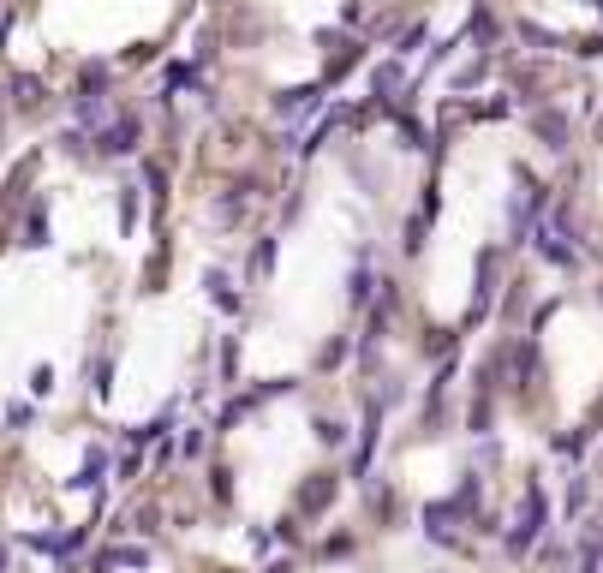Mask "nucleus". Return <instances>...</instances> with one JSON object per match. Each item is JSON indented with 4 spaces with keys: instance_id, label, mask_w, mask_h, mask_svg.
I'll use <instances>...</instances> for the list:
<instances>
[{
    "instance_id": "1",
    "label": "nucleus",
    "mask_w": 603,
    "mask_h": 573,
    "mask_svg": "<svg viewBox=\"0 0 603 573\" xmlns=\"http://www.w3.org/2000/svg\"><path fill=\"white\" fill-rule=\"evenodd\" d=\"M138 138H144V120H138V114H114L108 126H102L96 150H102V156H131V150H138Z\"/></svg>"
},
{
    "instance_id": "2",
    "label": "nucleus",
    "mask_w": 603,
    "mask_h": 573,
    "mask_svg": "<svg viewBox=\"0 0 603 573\" xmlns=\"http://www.w3.org/2000/svg\"><path fill=\"white\" fill-rule=\"evenodd\" d=\"M316 108H323V90H281V96H275V114H316Z\"/></svg>"
},
{
    "instance_id": "3",
    "label": "nucleus",
    "mask_w": 603,
    "mask_h": 573,
    "mask_svg": "<svg viewBox=\"0 0 603 573\" xmlns=\"http://www.w3.org/2000/svg\"><path fill=\"white\" fill-rule=\"evenodd\" d=\"M401 78H406V54H401V60H383V66L371 72V90H376V96H394V90H401Z\"/></svg>"
},
{
    "instance_id": "4",
    "label": "nucleus",
    "mask_w": 603,
    "mask_h": 573,
    "mask_svg": "<svg viewBox=\"0 0 603 573\" xmlns=\"http://www.w3.org/2000/svg\"><path fill=\"white\" fill-rule=\"evenodd\" d=\"M13 102L24 114H36V108H43V78H13Z\"/></svg>"
},
{
    "instance_id": "5",
    "label": "nucleus",
    "mask_w": 603,
    "mask_h": 573,
    "mask_svg": "<svg viewBox=\"0 0 603 573\" xmlns=\"http://www.w3.org/2000/svg\"><path fill=\"white\" fill-rule=\"evenodd\" d=\"M371 293H376V275L359 263V269L346 275V299H353V305H371Z\"/></svg>"
},
{
    "instance_id": "6",
    "label": "nucleus",
    "mask_w": 603,
    "mask_h": 573,
    "mask_svg": "<svg viewBox=\"0 0 603 573\" xmlns=\"http://www.w3.org/2000/svg\"><path fill=\"white\" fill-rule=\"evenodd\" d=\"M269 269H275V239H258L245 257V275H269Z\"/></svg>"
},
{
    "instance_id": "7",
    "label": "nucleus",
    "mask_w": 603,
    "mask_h": 573,
    "mask_svg": "<svg viewBox=\"0 0 603 573\" xmlns=\"http://www.w3.org/2000/svg\"><path fill=\"white\" fill-rule=\"evenodd\" d=\"M120 228H138V186H120Z\"/></svg>"
},
{
    "instance_id": "8",
    "label": "nucleus",
    "mask_w": 603,
    "mask_h": 573,
    "mask_svg": "<svg viewBox=\"0 0 603 573\" xmlns=\"http://www.w3.org/2000/svg\"><path fill=\"white\" fill-rule=\"evenodd\" d=\"M329 496H335V484H329V478H316V484H305L299 508H329Z\"/></svg>"
},
{
    "instance_id": "9",
    "label": "nucleus",
    "mask_w": 603,
    "mask_h": 573,
    "mask_svg": "<svg viewBox=\"0 0 603 573\" xmlns=\"http://www.w3.org/2000/svg\"><path fill=\"white\" fill-rule=\"evenodd\" d=\"M209 299H216L221 311H239V299L228 293V275H209Z\"/></svg>"
},
{
    "instance_id": "10",
    "label": "nucleus",
    "mask_w": 603,
    "mask_h": 573,
    "mask_svg": "<svg viewBox=\"0 0 603 573\" xmlns=\"http://www.w3.org/2000/svg\"><path fill=\"white\" fill-rule=\"evenodd\" d=\"M24 245H48V221H43V209L30 215V228H24Z\"/></svg>"
},
{
    "instance_id": "11",
    "label": "nucleus",
    "mask_w": 603,
    "mask_h": 573,
    "mask_svg": "<svg viewBox=\"0 0 603 573\" xmlns=\"http://www.w3.org/2000/svg\"><path fill=\"white\" fill-rule=\"evenodd\" d=\"M30 418H36V406H24V401H13V406H6V424H13V430H24Z\"/></svg>"
},
{
    "instance_id": "12",
    "label": "nucleus",
    "mask_w": 603,
    "mask_h": 573,
    "mask_svg": "<svg viewBox=\"0 0 603 573\" xmlns=\"http://www.w3.org/2000/svg\"><path fill=\"white\" fill-rule=\"evenodd\" d=\"M316 436H323V442H329V448H335V442H341V436H346V430H341V424H335V418H316Z\"/></svg>"
},
{
    "instance_id": "13",
    "label": "nucleus",
    "mask_w": 603,
    "mask_h": 573,
    "mask_svg": "<svg viewBox=\"0 0 603 573\" xmlns=\"http://www.w3.org/2000/svg\"><path fill=\"white\" fill-rule=\"evenodd\" d=\"M0 568H6V544H0Z\"/></svg>"
}]
</instances>
